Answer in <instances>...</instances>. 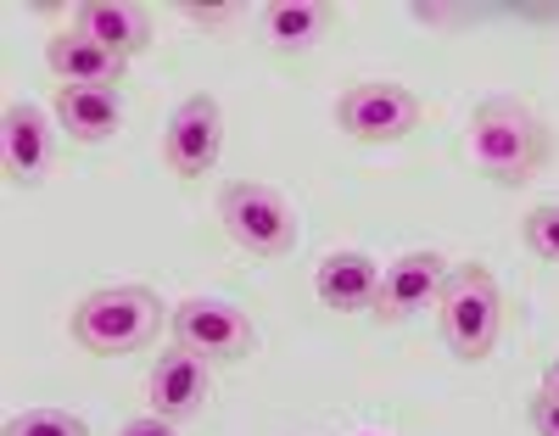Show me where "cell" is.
<instances>
[{"label": "cell", "mask_w": 559, "mask_h": 436, "mask_svg": "<svg viewBox=\"0 0 559 436\" xmlns=\"http://www.w3.org/2000/svg\"><path fill=\"white\" fill-rule=\"evenodd\" d=\"M0 436H90V425L68 409H23L0 425Z\"/></svg>", "instance_id": "16"}, {"label": "cell", "mask_w": 559, "mask_h": 436, "mask_svg": "<svg viewBox=\"0 0 559 436\" xmlns=\"http://www.w3.org/2000/svg\"><path fill=\"white\" fill-rule=\"evenodd\" d=\"M224 157V107L213 95H185L163 123V163L174 179H202Z\"/></svg>", "instance_id": "7"}, {"label": "cell", "mask_w": 559, "mask_h": 436, "mask_svg": "<svg viewBox=\"0 0 559 436\" xmlns=\"http://www.w3.org/2000/svg\"><path fill=\"white\" fill-rule=\"evenodd\" d=\"M57 163V118L34 107V102H7V113H0V174H7V185H45V174H51Z\"/></svg>", "instance_id": "8"}, {"label": "cell", "mask_w": 559, "mask_h": 436, "mask_svg": "<svg viewBox=\"0 0 559 436\" xmlns=\"http://www.w3.org/2000/svg\"><path fill=\"white\" fill-rule=\"evenodd\" d=\"M336 28V7L324 0H269L258 7V39L274 57H302Z\"/></svg>", "instance_id": "11"}, {"label": "cell", "mask_w": 559, "mask_h": 436, "mask_svg": "<svg viewBox=\"0 0 559 436\" xmlns=\"http://www.w3.org/2000/svg\"><path fill=\"white\" fill-rule=\"evenodd\" d=\"M163 325V297L152 285H102L73 308V342L96 358H129L157 342Z\"/></svg>", "instance_id": "2"}, {"label": "cell", "mask_w": 559, "mask_h": 436, "mask_svg": "<svg viewBox=\"0 0 559 436\" xmlns=\"http://www.w3.org/2000/svg\"><path fill=\"white\" fill-rule=\"evenodd\" d=\"M521 240L526 252H537L543 263H559V202H543L521 219Z\"/></svg>", "instance_id": "17"}, {"label": "cell", "mask_w": 559, "mask_h": 436, "mask_svg": "<svg viewBox=\"0 0 559 436\" xmlns=\"http://www.w3.org/2000/svg\"><path fill=\"white\" fill-rule=\"evenodd\" d=\"M543 392H554V398H559V358L543 369Z\"/></svg>", "instance_id": "21"}, {"label": "cell", "mask_w": 559, "mask_h": 436, "mask_svg": "<svg viewBox=\"0 0 559 436\" xmlns=\"http://www.w3.org/2000/svg\"><path fill=\"white\" fill-rule=\"evenodd\" d=\"M381 263L369 252H324L313 269V297L331 308V314H376L381 303Z\"/></svg>", "instance_id": "10"}, {"label": "cell", "mask_w": 559, "mask_h": 436, "mask_svg": "<svg viewBox=\"0 0 559 436\" xmlns=\"http://www.w3.org/2000/svg\"><path fill=\"white\" fill-rule=\"evenodd\" d=\"M146 386H152V414L179 425V420L202 414V403H207V392H213V375H207V358L174 347V353L157 358V369H152Z\"/></svg>", "instance_id": "13"}, {"label": "cell", "mask_w": 559, "mask_h": 436, "mask_svg": "<svg viewBox=\"0 0 559 436\" xmlns=\"http://www.w3.org/2000/svg\"><path fill=\"white\" fill-rule=\"evenodd\" d=\"M118 436H174V420H157V414H140V420H123Z\"/></svg>", "instance_id": "19"}, {"label": "cell", "mask_w": 559, "mask_h": 436, "mask_svg": "<svg viewBox=\"0 0 559 436\" xmlns=\"http://www.w3.org/2000/svg\"><path fill=\"white\" fill-rule=\"evenodd\" d=\"M532 431L537 436H559V398L554 392H537L532 398Z\"/></svg>", "instance_id": "18"}, {"label": "cell", "mask_w": 559, "mask_h": 436, "mask_svg": "<svg viewBox=\"0 0 559 436\" xmlns=\"http://www.w3.org/2000/svg\"><path fill=\"white\" fill-rule=\"evenodd\" d=\"M548 157H554L548 123L515 95H492L464 123V163L492 185H526L548 168Z\"/></svg>", "instance_id": "1"}, {"label": "cell", "mask_w": 559, "mask_h": 436, "mask_svg": "<svg viewBox=\"0 0 559 436\" xmlns=\"http://www.w3.org/2000/svg\"><path fill=\"white\" fill-rule=\"evenodd\" d=\"M448 269H453V263H448L442 252H431V247L403 252V258L386 269V280H381L376 319H381V325H403V319H414L419 308H437L442 285H448Z\"/></svg>", "instance_id": "9"}, {"label": "cell", "mask_w": 559, "mask_h": 436, "mask_svg": "<svg viewBox=\"0 0 559 436\" xmlns=\"http://www.w3.org/2000/svg\"><path fill=\"white\" fill-rule=\"evenodd\" d=\"M437 325H442V342L464 364L492 358L498 335H503V291H498V280L481 263H453L442 297H437Z\"/></svg>", "instance_id": "3"}, {"label": "cell", "mask_w": 559, "mask_h": 436, "mask_svg": "<svg viewBox=\"0 0 559 436\" xmlns=\"http://www.w3.org/2000/svg\"><path fill=\"white\" fill-rule=\"evenodd\" d=\"M45 68L57 73V84H84V90H118L129 73L123 57H112L107 45H96L79 28H62L45 39Z\"/></svg>", "instance_id": "12"}, {"label": "cell", "mask_w": 559, "mask_h": 436, "mask_svg": "<svg viewBox=\"0 0 559 436\" xmlns=\"http://www.w3.org/2000/svg\"><path fill=\"white\" fill-rule=\"evenodd\" d=\"M73 28L90 34L96 45H107V51L123 57V62L152 45L146 7H129V0H79V7H73Z\"/></svg>", "instance_id": "15"}, {"label": "cell", "mask_w": 559, "mask_h": 436, "mask_svg": "<svg viewBox=\"0 0 559 436\" xmlns=\"http://www.w3.org/2000/svg\"><path fill=\"white\" fill-rule=\"evenodd\" d=\"M51 118L68 140L79 145H107L123 129V102L118 90H84V84H57V102Z\"/></svg>", "instance_id": "14"}, {"label": "cell", "mask_w": 559, "mask_h": 436, "mask_svg": "<svg viewBox=\"0 0 559 436\" xmlns=\"http://www.w3.org/2000/svg\"><path fill=\"white\" fill-rule=\"evenodd\" d=\"M213 213H218V229L236 240L247 258L274 263V258H292V247H297V213H292V202L280 197L274 185L229 179V185H218V208Z\"/></svg>", "instance_id": "4"}, {"label": "cell", "mask_w": 559, "mask_h": 436, "mask_svg": "<svg viewBox=\"0 0 559 436\" xmlns=\"http://www.w3.org/2000/svg\"><path fill=\"white\" fill-rule=\"evenodd\" d=\"M168 330H174V347L197 353L207 364H236L258 347V330H252L247 308L224 303V297H185L168 314Z\"/></svg>", "instance_id": "6"}, {"label": "cell", "mask_w": 559, "mask_h": 436, "mask_svg": "<svg viewBox=\"0 0 559 436\" xmlns=\"http://www.w3.org/2000/svg\"><path fill=\"white\" fill-rule=\"evenodd\" d=\"M185 17L202 23V28H218V23H229L236 12H229V7H185Z\"/></svg>", "instance_id": "20"}, {"label": "cell", "mask_w": 559, "mask_h": 436, "mask_svg": "<svg viewBox=\"0 0 559 436\" xmlns=\"http://www.w3.org/2000/svg\"><path fill=\"white\" fill-rule=\"evenodd\" d=\"M336 129L358 145H397L419 129V95L397 79H358L336 95Z\"/></svg>", "instance_id": "5"}]
</instances>
